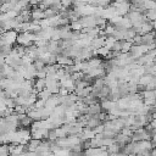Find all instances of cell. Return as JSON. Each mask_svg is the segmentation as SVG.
<instances>
[{"mask_svg": "<svg viewBox=\"0 0 156 156\" xmlns=\"http://www.w3.org/2000/svg\"><path fill=\"white\" fill-rule=\"evenodd\" d=\"M17 39V32L11 29V30H5L0 35V45H12Z\"/></svg>", "mask_w": 156, "mask_h": 156, "instance_id": "1", "label": "cell"}, {"mask_svg": "<svg viewBox=\"0 0 156 156\" xmlns=\"http://www.w3.org/2000/svg\"><path fill=\"white\" fill-rule=\"evenodd\" d=\"M132 141H140V140H150V134L146 128H139L136 130H133L132 134Z\"/></svg>", "mask_w": 156, "mask_h": 156, "instance_id": "2", "label": "cell"}, {"mask_svg": "<svg viewBox=\"0 0 156 156\" xmlns=\"http://www.w3.org/2000/svg\"><path fill=\"white\" fill-rule=\"evenodd\" d=\"M84 156H108L106 147H88L84 151Z\"/></svg>", "mask_w": 156, "mask_h": 156, "instance_id": "3", "label": "cell"}, {"mask_svg": "<svg viewBox=\"0 0 156 156\" xmlns=\"http://www.w3.org/2000/svg\"><path fill=\"white\" fill-rule=\"evenodd\" d=\"M45 89L51 94H57L60 89V83L54 78H45Z\"/></svg>", "mask_w": 156, "mask_h": 156, "instance_id": "4", "label": "cell"}, {"mask_svg": "<svg viewBox=\"0 0 156 156\" xmlns=\"http://www.w3.org/2000/svg\"><path fill=\"white\" fill-rule=\"evenodd\" d=\"M9 147V156H21L24 151V145L21 144H10L7 145Z\"/></svg>", "mask_w": 156, "mask_h": 156, "instance_id": "5", "label": "cell"}, {"mask_svg": "<svg viewBox=\"0 0 156 156\" xmlns=\"http://www.w3.org/2000/svg\"><path fill=\"white\" fill-rule=\"evenodd\" d=\"M105 39H106L105 35H98V37H95V38L91 39V41H90V48H91L93 50L100 49L101 46L105 45Z\"/></svg>", "mask_w": 156, "mask_h": 156, "instance_id": "6", "label": "cell"}, {"mask_svg": "<svg viewBox=\"0 0 156 156\" xmlns=\"http://www.w3.org/2000/svg\"><path fill=\"white\" fill-rule=\"evenodd\" d=\"M48 132H49V129H45V128L35 129V130H30V139H38V140H41L43 138H46V136H48Z\"/></svg>", "mask_w": 156, "mask_h": 156, "instance_id": "7", "label": "cell"}, {"mask_svg": "<svg viewBox=\"0 0 156 156\" xmlns=\"http://www.w3.org/2000/svg\"><path fill=\"white\" fill-rule=\"evenodd\" d=\"M140 45H154V30L149 32L146 34H143L140 37Z\"/></svg>", "mask_w": 156, "mask_h": 156, "instance_id": "8", "label": "cell"}, {"mask_svg": "<svg viewBox=\"0 0 156 156\" xmlns=\"http://www.w3.org/2000/svg\"><path fill=\"white\" fill-rule=\"evenodd\" d=\"M56 63L61 67L63 66H68V65H73V58L63 56V55H57L56 56Z\"/></svg>", "mask_w": 156, "mask_h": 156, "instance_id": "9", "label": "cell"}, {"mask_svg": "<svg viewBox=\"0 0 156 156\" xmlns=\"http://www.w3.org/2000/svg\"><path fill=\"white\" fill-rule=\"evenodd\" d=\"M30 18H33V21H40V20H44L45 16H44V10H40L39 7H35L30 11Z\"/></svg>", "mask_w": 156, "mask_h": 156, "instance_id": "10", "label": "cell"}, {"mask_svg": "<svg viewBox=\"0 0 156 156\" xmlns=\"http://www.w3.org/2000/svg\"><path fill=\"white\" fill-rule=\"evenodd\" d=\"M129 54H130V56H132L134 60H136V58H139L141 55H144V52H143L140 45H132L130 49H129Z\"/></svg>", "mask_w": 156, "mask_h": 156, "instance_id": "11", "label": "cell"}, {"mask_svg": "<svg viewBox=\"0 0 156 156\" xmlns=\"http://www.w3.org/2000/svg\"><path fill=\"white\" fill-rule=\"evenodd\" d=\"M57 105H60L58 104V98H57V94H52L46 101H45V105H44V107H49V108H54V107H56Z\"/></svg>", "mask_w": 156, "mask_h": 156, "instance_id": "12", "label": "cell"}, {"mask_svg": "<svg viewBox=\"0 0 156 156\" xmlns=\"http://www.w3.org/2000/svg\"><path fill=\"white\" fill-rule=\"evenodd\" d=\"M154 78H155V76H151V74H143V76L139 78V80H138V85L146 87Z\"/></svg>", "mask_w": 156, "mask_h": 156, "instance_id": "13", "label": "cell"}, {"mask_svg": "<svg viewBox=\"0 0 156 156\" xmlns=\"http://www.w3.org/2000/svg\"><path fill=\"white\" fill-rule=\"evenodd\" d=\"M100 112H101V107H100V104L98 102V104H94V105H90L89 106L87 115L88 116H95V115H98Z\"/></svg>", "mask_w": 156, "mask_h": 156, "instance_id": "14", "label": "cell"}, {"mask_svg": "<svg viewBox=\"0 0 156 156\" xmlns=\"http://www.w3.org/2000/svg\"><path fill=\"white\" fill-rule=\"evenodd\" d=\"M26 115H27L33 122H34V121H40V119H41V116H40L39 110H29Z\"/></svg>", "mask_w": 156, "mask_h": 156, "instance_id": "15", "label": "cell"}, {"mask_svg": "<svg viewBox=\"0 0 156 156\" xmlns=\"http://www.w3.org/2000/svg\"><path fill=\"white\" fill-rule=\"evenodd\" d=\"M87 61H88V63H89V66L91 68H96V67L101 66V63H102V60L99 58V57H91V58H89Z\"/></svg>", "mask_w": 156, "mask_h": 156, "instance_id": "16", "label": "cell"}, {"mask_svg": "<svg viewBox=\"0 0 156 156\" xmlns=\"http://www.w3.org/2000/svg\"><path fill=\"white\" fill-rule=\"evenodd\" d=\"M33 88H35V90L39 93V91H41L43 89H45V79H37L35 80V83H34V87Z\"/></svg>", "mask_w": 156, "mask_h": 156, "instance_id": "17", "label": "cell"}, {"mask_svg": "<svg viewBox=\"0 0 156 156\" xmlns=\"http://www.w3.org/2000/svg\"><path fill=\"white\" fill-rule=\"evenodd\" d=\"M37 95L39 96V99H40V100H44V101H46V100H48V99H49V98H50L52 94H51L49 90H46V89H43V90H41V91H39Z\"/></svg>", "mask_w": 156, "mask_h": 156, "instance_id": "18", "label": "cell"}, {"mask_svg": "<svg viewBox=\"0 0 156 156\" xmlns=\"http://www.w3.org/2000/svg\"><path fill=\"white\" fill-rule=\"evenodd\" d=\"M106 150H107V152H108V154H117V152H119V151H121V146H119L117 143H115V144H112V145L107 146V147H106Z\"/></svg>", "mask_w": 156, "mask_h": 156, "instance_id": "19", "label": "cell"}, {"mask_svg": "<svg viewBox=\"0 0 156 156\" xmlns=\"http://www.w3.org/2000/svg\"><path fill=\"white\" fill-rule=\"evenodd\" d=\"M133 44L130 41H126V40H122L121 41V52H129V49Z\"/></svg>", "mask_w": 156, "mask_h": 156, "instance_id": "20", "label": "cell"}, {"mask_svg": "<svg viewBox=\"0 0 156 156\" xmlns=\"http://www.w3.org/2000/svg\"><path fill=\"white\" fill-rule=\"evenodd\" d=\"M11 50H12V45H0V52L5 57L11 52Z\"/></svg>", "mask_w": 156, "mask_h": 156, "instance_id": "21", "label": "cell"}, {"mask_svg": "<svg viewBox=\"0 0 156 156\" xmlns=\"http://www.w3.org/2000/svg\"><path fill=\"white\" fill-rule=\"evenodd\" d=\"M108 52H110V50L106 46H101L100 49L95 50V55H99V56H102V57H106Z\"/></svg>", "mask_w": 156, "mask_h": 156, "instance_id": "22", "label": "cell"}, {"mask_svg": "<svg viewBox=\"0 0 156 156\" xmlns=\"http://www.w3.org/2000/svg\"><path fill=\"white\" fill-rule=\"evenodd\" d=\"M69 151L71 150H66V149H60L56 152L52 154V156H69Z\"/></svg>", "mask_w": 156, "mask_h": 156, "instance_id": "23", "label": "cell"}, {"mask_svg": "<svg viewBox=\"0 0 156 156\" xmlns=\"http://www.w3.org/2000/svg\"><path fill=\"white\" fill-rule=\"evenodd\" d=\"M0 156H9V147H7V144H1V145H0Z\"/></svg>", "mask_w": 156, "mask_h": 156, "instance_id": "24", "label": "cell"}, {"mask_svg": "<svg viewBox=\"0 0 156 156\" xmlns=\"http://www.w3.org/2000/svg\"><path fill=\"white\" fill-rule=\"evenodd\" d=\"M93 130H94L95 134H100V133H102V132H104V124H100V126L95 127Z\"/></svg>", "mask_w": 156, "mask_h": 156, "instance_id": "25", "label": "cell"}, {"mask_svg": "<svg viewBox=\"0 0 156 156\" xmlns=\"http://www.w3.org/2000/svg\"><path fill=\"white\" fill-rule=\"evenodd\" d=\"M69 156H83V152H77V151H69Z\"/></svg>", "mask_w": 156, "mask_h": 156, "instance_id": "26", "label": "cell"}, {"mask_svg": "<svg viewBox=\"0 0 156 156\" xmlns=\"http://www.w3.org/2000/svg\"><path fill=\"white\" fill-rule=\"evenodd\" d=\"M116 156H127V155H126V154H123V152H121V151H119V152H117V154H116Z\"/></svg>", "mask_w": 156, "mask_h": 156, "instance_id": "27", "label": "cell"}]
</instances>
